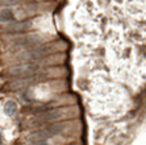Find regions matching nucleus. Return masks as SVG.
<instances>
[{
	"label": "nucleus",
	"mask_w": 146,
	"mask_h": 145,
	"mask_svg": "<svg viewBox=\"0 0 146 145\" xmlns=\"http://www.w3.org/2000/svg\"><path fill=\"white\" fill-rule=\"evenodd\" d=\"M66 125L62 124V123H53V124H48L42 127L41 129L32 132L29 135V140L32 142H37V141H45L48 138L53 137V136L59 135L63 129H65Z\"/></svg>",
	"instance_id": "obj_1"
},
{
	"label": "nucleus",
	"mask_w": 146,
	"mask_h": 145,
	"mask_svg": "<svg viewBox=\"0 0 146 145\" xmlns=\"http://www.w3.org/2000/svg\"><path fill=\"white\" fill-rule=\"evenodd\" d=\"M40 71V65L36 62H23V63L15 65L12 67H9L5 74L9 77H32V75L37 74Z\"/></svg>",
	"instance_id": "obj_2"
},
{
	"label": "nucleus",
	"mask_w": 146,
	"mask_h": 145,
	"mask_svg": "<svg viewBox=\"0 0 146 145\" xmlns=\"http://www.w3.org/2000/svg\"><path fill=\"white\" fill-rule=\"evenodd\" d=\"M66 111L63 108H53V110H46V111H41L37 114L33 119L34 124H53V123L59 122L61 119L65 118Z\"/></svg>",
	"instance_id": "obj_3"
},
{
	"label": "nucleus",
	"mask_w": 146,
	"mask_h": 145,
	"mask_svg": "<svg viewBox=\"0 0 146 145\" xmlns=\"http://www.w3.org/2000/svg\"><path fill=\"white\" fill-rule=\"evenodd\" d=\"M32 28V21H19V23L11 24L5 28L7 32H12V33H23V32H28Z\"/></svg>",
	"instance_id": "obj_4"
},
{
	"label": "nucleus",
	"mask_w": 146,
	"mask_h": 145,
	"mask_svg": "<svg viewBox=\"0 0 146 145\" xmlns=\"http://www.w3.org/2000/svg\"><path fill=\"white\" fill-rule=\"evenodd\" d=\"M16 112H17L16 102H13V100L5 102V104H4V114L8 115V116H13Z\"/></svg>",
	"instance_id": "obj_5"
},
{
	"label": "nucleus",
	"mask_w": 146,
	"mask_h": 145,
	"mask_svg": "<svg viewBox=\"0 0 146 145\" xmlns=\"http://www.w3.org/2000/svg\"><path fill=\"white\" fill-rule=\"evenodd\" d=\"M15 19V15L11 9H4L0 12V21H12Z\"/></svg>",
	"instance_id": "obj_6"
},
{
	"label": "nucleus",
	"mask_w": 146,
	"mask_h": 145,
	"mask_svg": "<svg viewBox=\"0 0 146 145\" xmlns=\"http://www.w3.org/2000/svg\"><path fill=\"white\" fill-rule=\"evenodd\" d=\"M31 145H48L45 141H37V142H32Z\"/></svg>",
	"instance_id": "obj_7"
},
{
	"label": "nucleus",
	"mask_w": 146,
	"mask_h": 145,
	"mask_svg": "<svg viewBox=\"0 0 146 145\" xmlns=\"http://www.w3.org/2000/svg\"><path fill=\"white\" fill-rule=\"evenodd\" d=\"M37 1H38V0H37Z\"/></svg>",
	"instance_id": "obj_8"
}]
</instances>
